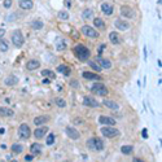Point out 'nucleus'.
<instances>
[{
    "label": "nucleus",
    "instance_id": "obj_14",
    "mask_svg": "<svg viewBox=\"0 0 162 162\" xmlns=\"http://www.w3.org/2000/svg\"><path fill=\"white\" fill-rule=\"evenodd\" d=\"M96 62L100 65L101 69H110L112 67V62L109 61L108 58H104V57H101V56H97V58H96Z\"/></svg>",
    "mask_w": 162,
    "mask_h": 162
},
{
    "label": "nucleus",
    "instance_id": "obj_19",
    "mask_svg": "<svg viewBox=\"0 0 162 162\" xmlns=\"http://www.w3.org/2000/svg\"><path fill=\"white\" fill-rule=\"evenodd\" d=\"M82 77L84 79H87V81H100L101 77L100 75H97L95 73H91V71H83L82 73Z\"/></svg>",
    "mask_w": 162,
    "mask_h": 162
},
{
    "label": "nucleus",
    "instance_id": "obj_17",
    "mask_svg": "<svg viewBox=\"0 0 162 162\" xmlns=\"http://www.w3.org/2000/svg\"><path fill=\"white\" fill-rule=\"evenodd\" d=\"M50 115H39V117H35L34 118V125L35 126H43L50 121Z\"/></svg>",
    "mask_w": 162,
    "mask_h": 162
},
{
    "label": "nucleus",
    "instance_id": "obj_37",
    "mask_svg": "<svg viewBox=\"0 0 162 162\" xmlns=\"http://www.w3.org/2000/svg\"><path fill=\"white\" fill-rule=\"evenodd\" d=\"M55 140H56V136H55V134H50L47 136V139H46V144L47 145H52L55 143Z\"/></svg>",
    "mask_w": 162,
    "mask_h": 162
},
{
    "label": "nucleus",
    "instance_id": "obj_42",
    "mask_svg": "<svg viewBox=\"0 0 162 162\" xmlns=\"http://www.w3.org/2000/svg\"><path fill=\"white\" fill-rule=\"evenodd\" d=\"M4 35H5V30L4 29H0V39H1V38H4Z\"/></svg>",
    "mask_w": 162,
    "mask_h": 162
},
{
    "label": "nucleus",
    "instance_id": "obj_21",
    "mask_svg": "<svg viewBox=\"0 0 162 162\" xmlns=\"http://www.w3.org/2000/svg\"><path fill=\"white\" fill-rule=\"evenodd\" d=\"M55 47L57 51H65L67 44H66V40L64 39V38H58V39H56V43H55Z\"/></svg>",
    "mask_w": 162,
    "mask_h": 162
},
{
    "label": "nucleus",
    "instance_id": "obj_22",
    "mask_svg": "<svg viewBox=\"0 0 162 162\" xmlns=\"http://www.w3.org/2000/svg\"><path fill=\"white\" fill-rule=\"evenodd\" d=\"M109 40H110L113 44H115V46H118V44L122 43V39H121L119 34L115 33V31H112L110 34H109Z\"/></svg>",
    "mask_w": 162,
    "mask_h": 162
},
{
    "label": "nucleus",
    "instance_id": "obj_29",
    "mask_svg": "<svg viewBox=\"0 0 162 162\" xmlns=\"http://www.w3.org/2000/svg\"><path fill=\"white\" fill-rule=\"evenodd\" d=\"M93 17V12H92V9H84L83 10V13H82V18H83L84 21H88V20H91V18Z\"/></svg>",
    "mask_w": 162,
    "mask_h": 162
},
{
    "label": "nucleus",
    "instance_id": "obj_43",
    "mask_svg": "<svg viewBox=\"0 0 162 162\" xmlns=\"http://www.w3.org/2000/svg\"><path fill=\"white\" fill-rule=\"evenodd\" d=\"M143 138H144V139H146V138H148V134H146V129H144V130H143Z\"/></svg>",
    "mask_w": 162,
    "mask_h": 162
},
{
    "label": "nucleus",
    "instance_id": "obj_18",
    "mask_svg": "<svg viewBox=\"0 0 162 162\" xmlns=\"http://www.w3.org/2000/svg\"><path fill=\"white\" fill-rule=\"evenodd\" d=\"M18 5H20V8L24 9V10H30V9L34 8V1L33 0H20Z\"/></svg>",
    "mask_w": 162,
    "mask_h": 162
},
{
    "label": "nucleus",
    "instance_id": "obj_31",
    "mask_svg": "<svg viewBox=\"0 0 162 162\" xmlns=\"http://www.w3.org/2000/svg\"><path fill=\"white\" fill-rule=\"evenodd\" d=\"M9 50V43L5 39H0V52H7Z\"/></svg>",
    "mask_w": 162,
    "mask_h": 162
},
{
    "label": "nucleus",
    "instance_id": "obj_32",
    "mask_svg": "<svg viewBox=\"0 0 162 162\" xmlns=\"http://www.w3.org/2000/svg\"><path fill=\"white\" fill-rule=\"evenodd\" d=\"M42 75L44 78H48V79H55L56 78V73L55 71H52V70H43L42 71Z\"/></svg>",
    "mask_w": 162,
    "mask_h": 162
},
{
    "label": "nucleus",
    "instance_id": "obj_41",
    "mask_svg": "<svg viewBox=\"0 0 162 162\" xmlns=\"http://www.w3.org/2000/svg\"><path fill=\"white\" fill-rule=\"evenodd\" d=\"M64 1H65V3H64V4H65V7H66L67 9H69L70 7H71V0H64Z\"/></svg>",
    "mask_w": 162,
    "mask_h": 162
},
{
    "label": "nucleus",
    "instance_id": "obj_13",
    "mask_svg": "<svg viewBox=\"0 0 162 162\" xmlns=\"http://www.w3.org/2000/svg\"><path fill=\"white\" fill-rule=\"evenodd\" d=\"M26 69H27L29 71H34V70H36V69H39L40 67V61L39 60H35V58H33V60H29L27 62H26Z\"/></svg>",
    "mask_w": 162,
    "mask_h": 162
},
{
    "label": "nucleus",
    "instance_id": "obj_30",
    "mask_svg": "<svg viewBox=\"0 0 162 162\" xmlns=\"http://www.w3.org/2000/svg\"><path fill=\"white\" fill-rule=\"evenodd\" d=\"M10 149H12V152L14 154H21L22 152H24V145H21V144H13L12 146H10Z\"/></svg>",
    "mask_w": 162,
    "mask_h": 162
},
{
    "label": "nucleus",
    "instance_id": "obj_5",
    "mask_svg": "<svg viewBox=\"0 0 162 162\" xmlns=\"http://www.w3.org/2000/svg\"><path fill=\"white\" fill-rule=\"evenodd\" d=\"M81 31H82V34H83L84 36L90 38V39H96V38H99V36H100L99 31H97V30H95L93 27H91V26H88V25L82 26Z\"/></svg>",
    "mask_w": 162,
    "mask_h": 162
},
{
    "label": "nucleus",
    "instance_id": "obj_40",
    "mask_svg": "<svg viewBox=\"0 0 162 162\" xmlns=\"http://www.w3.org/2000/svg\"><path fill=\"white\" fill-rule=\"evenodd\" d=\"M33 160H34V156H33V154H27V156H25V161L30 162V161H33Z\"/></svg>",
    "mask_w": 162,
    "mask_h": 162
},
{
    "label": "nucleus",
    "instance_id": "obj_38",
    "mask_svg": "<svg viewBox=\"0 0 162 162\" xmlns=\"http://www.w3.org/2000/svg\"><path fill=\"white\" fill-rule=\"evenodd\" d=\"M88 65L91 66V67H92V69L95 70V71H101V70H103V69H101V67H100L99 64L95 62V61H88Z\"/></svg>",
    "mask_w": 162,
    "mask_h": 162
},
{
    "label": "nucleus",
    "instance_id": "obj_15",
    "mask_svg": "<svg viewBox=\"0 0 162 162\" xmlns=\"http://www.w3.org/2000/svg\"><path fill=\"white\" fill-rule=\"evenodd\" d=\"M99 122L105 126H114L115 125V119H113L112 117H108V115H100Z\"/></svg>",
    "mask_w": 162,
    "mask_h": 162
},
{
    "label": "nucleus",
    "instance_id": "obj_35",
    "mask_svg": "<svg viewBox=\"0 0 162 162\" xmlns=\"http://www.w3.org/2000/svg\"><path fill=\"white\" fill-rule=\"evenodd\" d=\"M69 17H70V14H69L67 10H60V12H58V18H60V20L66 21V20H69Z\"/></svg>",
    "mask_w": 162,
    "mask_h": 162
},
{
    "label": "nucleus",
    "instance_id": "obj_33",
    "mask_svg": "<svg viewBox=\"0 0 162 162\" xmlns=\"http://www.w3.org/2000/svg\"><path fill=\"white\" fill-rule=\"evenodd\" d=\"M132 150H134L132 145H123L122 148H121V152H122L123 154H126V156H129V154L132 153Z\"/></svg>",
    "mask_w": 162,
    "mask_h": 162
},
{
    "label": "nucleus",
    "instance_id": "obj_7",
    "mask_svg": "<svg viewBox=\"0 0 162 162\" xmlns=\"http://www.w3.org/2000/svg\"><path fill=\"white\" fill-rule=\"evenodd\" d=\"M31 136V130H30L29 125H26V123H22V125L18 127V138L21 139V140H27Z\"/></svg>",
    "mask_w": 162,
    "mask_h": 162
},
{
    "label": "nucleus",
    "instance_id": "obj_24",
    "mask_svg": "<svg viewBox=\"0 0 162 162\" xmlns=\"http://www.w3.org/2000/svg\"><path fill=\"white\" fill-rule=\"evenodd\" d=\"M30 152H31L33 156H40L42 154V145L38 144V143H34L30 146Z\"/></svg>",
    "mask_w": 162,
    "mask_h": 162
},
{
    "label": "nucleus",
    "instance_id": "obj_45",
    "mask_svg": "<svg viewBox=\"0 0 162 162\" xmlns=\"http://www.w3.org/2000/svg\"><path fill=\"white\" fill-rule=\"evenodd\" d=\"M132 161H134V162H138V161H139V162H141V160H140V158H134Z\"/></svg>",
    "mask_w": 162,
    "mask_h": 162
},
{
    "label": "nucleus",
    "instance_id": "obj_28",
    "mask_svg": "<svg viewBox=\"0 0 162 162\" xmlns=\"http://www.w3.org/2000/svg\"><path fill=\"white\" fill-rule=\"evenodd\" d=\"M44 27V24H43V21H40V20H34L31 22V29L33 30H42Z\"/></svg>",
    "mask_w": 162,
    "mask_h": 162
},
{
    "label": "nucleus",
    "instance_id": "obj_44",
    "mask_svg": "<svg viewBox=\"0 0 162 162\" xmlns=\"http://www.w3.org/2000/svg\"><path fill=\"white\" fill-rule=\"evenodd\" d=\"M50 82H51V81H50L48 78H44V79H43V84H48Z\"/></svg>",
    "mask_w": 162,
    "mask_h": 162
},
{
    "label": "nucleus",
    "instance_id": "obj_20",
    "mask_svg": "<svg viewBox=\"0 0 162 162\" xmlns=\"http://www.w3.org/2000/svg\"><path fill=\"white\" fill-rule=\"evenodd\" d=\"M17 83H18V78L16 75H8L7 78H4V84L8 86V87H13Z\"/></svg>",
    "mask_w": 162,
    "mask_h": 162
},
{
    "label": "nucleus",
    "instance_id": "obj_4",
    "mask_svg": "<svg viewBox=\"0 0 162 162\" xmlns=\"http://www.w3.org/2000/svg\"><path fill=\"white\" fill-rule=\"evenodd\" d=\"M91 92L93 93V95H97V96H107L109 91L107 88V86H105L104 83H95L91 86Z\"/></svg>",
    "mask_w": 162,
    "mask_h": 162
},
{
    "label": "nucleus",
    "instance_id": "obj_26",
    "mask_svg": "<svg viewBox=\"0 0 162 162\" xmlns=\"http://www.w3.org/2000/svg\"><path fill=\"white\" fill-rule=\"evenodd\" d=\"M93 25H95V27L97 30H105L107 29V25H105V22L101 20V18H93Z\"/></svg>",
    "mask_w": 162,
    "mask_h": 162
},
{
    "label": "nucleus",
    "instance_id": "obj_23",
    "mask_svg": "<svg viewBox=\"0 0 162 162\" xmlns=\"http://www.w3.org/2000/svg\"><path fill=\"white\" fill-rule=\"evenodd\" d=\"M103 105L104 107H107L108 109H112V110H118L119 109V105L115 103V101H113V100H108V99H105L103 101Z\"/></svg>",
    "mask_w": 162,
    "mask_h": 162
},
{
    "label": "nucleus",
    "instance_id": "obj_46",
    "mask_svg": "<svg viewBox=\"0 0 162 162\" xmlns=\"http://www.w3.org/2000/svg\"><path fill=\"white\" fill-rule=\"evenodd\" d=\"M158 4H162V0H158Z\"/></svg>",
    "mask_w": 162,
    "mask_h": 162
},
{
    "label": "nucleus",
    "instance_id": "obj_3",
    "mask_svg": "<svg viewBox=\"0 0 162 162\" xmlns=\"http://www.w3.org/2000/svg\"><path fill=\"white\" fill-rule=\"evenodd\" d=\"M10 40H12L13 46L16 48H21L22 46H24L25 38H24V35H22L21 30H13L12 34H10Z\"/></svg>",
    "mask_w": 162,
    "mask_h": 162
},
{
    "label": "nucleus",
    "instance_id": "obj_11",
    "mask_svg": "<svg viewBox=\"0 0 162 162\" xmlns=\"http://www.w3.org/2000/svg\"><path fill=\"white\" fill-rule=\"evenodd\" d=\"M121 16L125 17V18H134L135 13H134V10H132V8H131V7H129V5H122V7H121Z\"/></svg>",
    "mask_w": 162,
    "mask_h": 162
},
{
    "label": "nucleus",
    "instance_id": "obj_10",
    "mask_svg": "<svg viewBox=\"0 0 162 162\" xmlns=\"http://www.w3.org/2000/svg\"><path fill=\"white\" fill-rule=\"evenodd\" d=\"M114 26L115 29H118L119 31H126V30L130 29V24L125 20H121V18H117L114 21Z\"/></svg>",
    "mask_w": 162,
    "mask_h": 162
},
{
    "label": "nucleus",
    "instance_id": "obj_2",
    "mask_svg": "<svg viewBox=\"0 0 162 162\" xmlns=\"http://www.w3.org/2000/svg\"><path fill=\"white\" fill-rule=\"evenodd\" d=\"M86 145H87V148L90 150H92V152H101V150H104V148H105L104 141L99 138H90L87 143H86Z\"/></svg>",
    "mask_w": 162,
    "mask_h": 162
},
{
    "label": "nucleus",
    "instance_id": "obj_36",
    "mask_svg": "<svg viewBox=\"0 0 162 162\" xmlns=\"http://www.w3.org/2000/svg\"><path fill=\"white\" fill-rule=\"evenodd\" d=\"M69 86L71 88H74V90H79L81 88V83L77 81V79H71V81L69 82Z\"/></svg>",
    "mask_w": 162,
    "mask_h": 162
},
{
    "label": "nucleus",
    "instance_id": "obj_6",
    "mask_svg": "<svg viewBox=\"0 0 162 162\" xmlns=\"http://www.w3.org/2000/svg\"><path fill=\"white\" fill-rule=\"evenodd\" d=\"M101 134H103L104 138H108V139H113L115 136H118L119 135V130L114 129V127L112 126H107V127H101Z\"/></svg>",
    "mask_w": 162,
    "mask_h": 162
},
{
    "label": "nucleus",
    "instance_id": "obj_39",
    "mask_svg": "<svg viewBox=\"0 0 162 162\" xmlns=\"http://www.w3.org/2000/svg\"><path fill=\"white\" fill-rule=\"evenodd\" d=\"M12 0H4V3H3V5H4V8L5 9H8V8H10L12 7Z\"/></svg>",
    "mask_w": 162,
    "mask_h": 162
},
{
    "label": "nucleus",
    "instance_id": "obj_27",
    "mask_svg": "<svg viewBox=\"0 0 162 162\" xmlns=\"http://www.w3.org/2000/svg\"><path fill=\"white\" fill-rule=\"evenodd\" d=\"M57 71L58 73H62L64 75H70V73H71V69L67 65H65V64H62V65H60L58 67H57Z\"/></svg>",
    "mask_w": 162,
    "mask_h": 162
},
{
    "label": "nucleus",
    "instance_id": "obj_12",
    "mask_svg": "<svg viewBox=\"0 0 162 162\" xmlns=\"http://www.w3.org/2000/svg\"><path fill=\"white\" fill-rule=\"evenodd\" d=\"M48 131H50V129H48L47 126H44V127L38 126V129H35V131H34V136H35L36 139H43V138H46Z\"/></svg>",
    "mask_w": 162,
    "mask_h": 162
},
{
    "label": "nucleus",
    "instance_id": "obj_8",
    "mask_svg": "<svg viewBox=\"0 0 162 162\" xmlns=\"http://www.w3.org/2000/svg\"><path fill=\"white\" fill-rule=\"evenodd\" d=\"M65 134L67 135V138L71 139V140H79V139H81V132H79L77 129L71 127V126L65 127Z\"/></svg>",
    "mask_w": 162,
    "mask_h": 162
},
{
    "label": "nucleus",
    "instance_id": "obj_9",
    "mask_svg": "<svg viewBox=\"0 0 162 162\" xmlns=\"http://www.w3.org/2000/svg\"><path fill=\"white\" fill-rule=\"evenodd\" d=\"M82 103H83L84 107H88V108H99L100 107L99 101H97L95 97H92V96H84Z\"/></svg>",
    "mask_w": 162,
    "mask_h": 162
},
{
    "label": "nucleus",
    "instance_id": "obj_1",
    "mask_svg": "<svg viewBox=\"0 0 162 162\" xmlns=\"http://www.w3.org/2000/svg\"><path fill=\"white\" fill-rule=\"evenodd\" d=\"M73 52H74L75 57H77L79 61H87V60L90 58V56H91V51H90L86 46H83V44L75 46L73 48Z\"/></svg>",
    "mask_w": 162,
    "mask_h": 162
},
{
    "label": "nucleus",
    "instance_id": "obj_34",
    "mask_svg": "<svg viewBox=\"0 0 162 162\" xmlns=\"http://www.w3.org/2000/svg\"><path fill=\"white\" fill-rule=\"evenodd\" d=\"M55 104L57 105L58 108H66V101L61 99V97H56L55 99Z\"/></svg>",
    "mask_w": 162,
    "mask_h": 162
},
{
    "label": "nucleus",
    "instance_id": "obj_25",
    "mask_svg": "<svg viewBox=\"0 0 162 162\" xmlns=\"http://www.w3.org/2000/svg\"><path fill=\"white\" fill-rule=\"evenodd\" d=\"M14 115V110L5 107H0V117H7V118H10V117Z\"/></svg>",
    "mask_w": 162,
    "mask_h": 162
},
{
    "label": "nucleus",
    "instance_id": "obj_16",
    "mask_svg": "<svg viewBox=\"0 0 162 162\" xmlns=\"http://www.w3.org/2000/svg\"><path fill=\"white\" fill-rule=\"evenodd\" d=\"M101 12H103L105 16H112L113 12H114V8L110 3H103L101 4Z\"/></svg>",
    "mask_w": 162,
    "mask_h": 162
}]
</instances>
